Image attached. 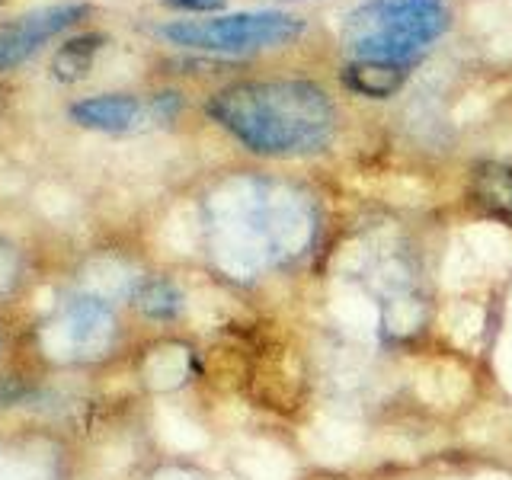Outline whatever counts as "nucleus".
Returning a JSON list of instances; mask_svg holds the SVG:
<instances>
[{"label":"nucleus","instance_id":"1","mask_svg":"<svg viewBox=\"0 0 512 480\" xmlns=\"http://www.w3.org/2000/svg\"><path fill=\"white\" fill-rule=\"evenodd\" d=\"M205 112L260 157H311L327 151L340 132L333 96L301 77L237 80L221 87Z\"/></svg>","mask_w":512,"mask_h":480},{"label":"nucleus","instance_id":"2","mask_svg":"<svg viewBox=\"0 0 512 480\" xmlns=\"http://www.w3.org/2000/svg\"><path fill=\"white\" fill-rule=\"evenodd\" d=\"M231 253L250 269H272L308 253L317 234L311 199L295 186L244 180L231 192Z\"/></svg>","mask_w":512,"mask_h":480},{"label":"nucleus","instance_id":"3","mask_svg":"<svg viewBox=\"0 0 512 480\" xmlns=\"http://www.w3.org/2000/svg\"><path fill=\"white\" fill-rule=\"evenodd\" d=\"M448 23V0H362L343 16L340 42L352 61L410 64L445 36Z\"/></svg>","mask_w":512,"mask_h":480},{"label":"nucleus","instance_id":"4","mask_svg":"<svg viewBox=\"0 0 512 480\" xmlns=\"http://www.w3.org/2000/svg\"><path fill=\"white\" fill-rule=\"evenodd\" d=\"M304 32L301 16L285 10H244L208 16V20H173L157 26V36L176 48L208 55H250L292 45Z\"/></svg>","mask_w":512,"mask_h":480},{"label":"nucleus","instance_id":"5","mask_svg":"<svg viewBox=\"0 0 512 480\" xmlns=\"http://www.w3.org/2000/svg\"><path fill=\"white\" fill-rule=\"evenodd\" d=\"M90 13L87 4H52L0 23V71L20 68L61 32L74 29Z\"/></svg>","mask_w":512,"mask_h":480},{"label":"nucleus","instance_id":"6","mask_svg":"<svg viewBox=\"0 0 512 480\" xmlns=\"http://www.w3.org/2000/svg\"><path fill=\"white\" fill-rule=\"evenodd\" d=\"M68 116L80 128H90V132L122 135V132H135L144 119H154V112L132 93H100V96H87V100H77L68 109Z\"/></svg>","mask_w":512,"mask_h":480},{"label":"nucleus","instance_id":"7","mask_svg":"<svg viewBox=\"0 0 512 480\" xmlns=\"http://www.w3.org/2000/svg\"><path fill=\"white\" fill-rule=\"evenodd\" d=\"M343 87L368 100H391L407 84V64L394 61H349L340 71Z\"/></svg>","mask_w":512,"mask_h":480},{"label":"nucleus","instance_id":"8","mask_svg":"<svg viewBox=\"0 0 512 480\" xmlns=\"http://www.w3.org/2000/svg\"><path fill=\"white\" fill-rule=\"evenodd\" d=\"M471 196L477 205H484L493 218L512 224V167L484 160L471 173Z\"/></svg>","mask_w":512,"mask_h":480},{"label":"nucleus","instance_id":"9","mask_svg":"<svg viewBox=\"0 0 512 480\" xmlns=\"http://www.w3.org/2000/svg\"><path fill=\"white\" fill-rule=\"evenodd\" d=\"M106 45L103 32H80V36L64 42L55 58H52V74L61 80V84H77L84 80L93 68V58L100 55V48Z\"/></svg>","mask_w":512,"mask_h":480},{"label":"nucleus","instance_id":"10","mask_svg":"<svg viewBox=\"0 0 512 480\" xmlns=\"http://www.w3.org/2000/svg\"><path fill=\"white\" fill-rule=\"evenodd\" d=\"M141 308L151 317H173L180 311V295H176V288L167 282H151L141 292Z\"/></svg>","mask_w":512,"mask_h":480},{"label":"nucleus","instance_id":"11","mask_svg":"<svg viewBox=\"0 0 512 480\" xmlns=\"http://www.w3.org/2000/svg\"><path fill=\"white\" fill-rule=\"evenodd\" d=\"M170 10L180 13H202V16H215L228 7V0H164Z\"/></svg>","mask_w":512,"mask_h":480},{"label":"nucleus","instance_id":"12","mask_svg":"<svg viewBox=\"0 0 512 480\" xmlns=\"http://www.w3.org/2000/svg\"><path fill=\"white\" fill-rule=\"evenodd\" d=\"M180 109H183V96L173 93V90L157 93L154 100H151V112H154V119H160V122H170Z\"/></svg>","mask_w":512,"mask_h":480}]
</instances>
